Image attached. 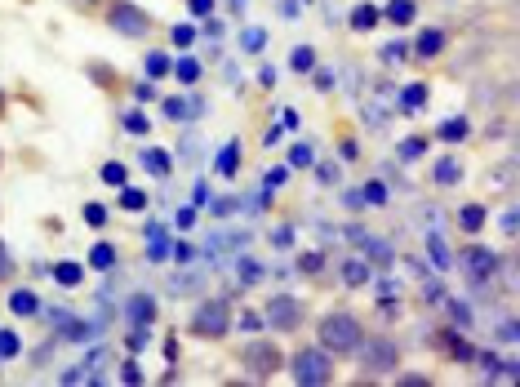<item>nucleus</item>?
Masks as SVG:
<instances>
[{
	"label": "nucleus",
	"instance_id": "34",
	"mask_svg": "<svg viewBox=\"0 0 520 387\" xmlns=\"http://www.w3.org/2000/svg\"><path fill=\"white\" fill-rule=\"evenodd\" d=\"M143 170L156 174V178H169V174H174V156H169L165 147H147V152H143Z\"/></svg>",
	"mask_w": 520,
	"mask_h": 387
},
{
	"label": "nucleus",
	"instance_id": "16",
	"mask_svg": "<svg viewBox=\"0 0 520 387\" xmlns=\"http://www.w3.org/2000/svg\"><path fill=\"white\" fill-rule=\"evenodd\" d=\"M378 27H383V5H378V0H356V5L347 9V32L369 36V32H378Z\"/></svg>",
	"mask_w": 520,
	"mask_h": 387
},
{
	"label": "nucleus",
	"instance_id": "36",
	"mask_svg": "<svg viewBox=\"0 0 520 387\" xmlns=\"http://www.w3.org/2000/svg\"><path fill=\"white\" fill-rule=\"evenodd\" d=\"M98 183H103V187L129 183V165H125V161H103V165H98Z\"/></svg>",
	"mask_w": 520,
	"mask_h": 387
},
{
	"label": "nucleus",
	"instance_id": "5",
	"mask_svg": "<svg viewBox=\"0 0 520 387\" xmlns=\"http://www.w3.org/2000/svg\"><path fill=\"white\" fill-rule=\"evenodd\" d=\"M352 365H356L360 379H392L400 365H405V347H400L396 334H378V330H369L365 334V343L356 347V356H352Z\"/></svg>",
	"mask_w": 520,
	"mask_h": 387
},
{
	"label": "nucleus",
	"instance_id": "51",
	"mask_svg": "<svg viewBox=\"0 0 520 387\" xmlns=\"http://www.w3.org/2000/svg\"><path fill=\"white\" fill-rule=\"evenodd\" d=\"M0 165H5V143H0Z\"/></svg>",
	"mask_w": 520,
	"mask_h": 387
},
{
	"label": "nucleus",
	"instance_id": "49",
	"mask_svg": "<svg viewBox=\"0 0 520 387\" xmlns=\"http://www.w3.org/2000/svg\"><path fill=\"white\" fill-rule=\"evenodd\" d=\"M272 245H276V250L280 245H289V227H276V232H272Z\"/></svg>",
	"mask_w": 520,
	"mask_h": 387
},
{
	"label": "nucleus",
	"instance_id": "37",
	"mask_svg": "<svg viewBox=\"0 0 520 387\" xmlns=\"http://www.w3.org/2000/svg\"><path fill=\"white\" fill-rule=\"evenodd\" d=\"M18 356H23V334L5 325V330H0V365H5V361H18Z\"/></svg>",
	"mask_w": 520,
	"mask_h": 387
},
{
	"label": "nucleus",
	"instance_id": "44",
	"mask_svg": "<svg viewBox=\"0 0 520 387\" xmlns=\"http://www.w3.org/2000/svg\"><path fill=\"white\" fill-rule=\"evenodd\" d=\"M160 356H165V365H174V361L183 356V343H178V334H174V330L165 334V343H160Z\"/></svg>",
	"mask_w": 520,
	"mask_h": 387
},
{
	"label": "nucleus",
	"instance_id": "48",
	"mask_svg": "<svg viewBox=\"0 0 520 387\" xmlns=\"http://www.w3.org/2000/svg\"><path fill=\"white\" fill-rule=\"evenodd\" d=\"M9 112H14V94H9V89L0 85V125L9 121Z\"/></svg>",
	"mask_w": 520,
	"mask_h": 387
},
{
	"label": "nucleus",
	"instance_id": "11",
	"mask_svg": "<svg viewBox=\"0 0 520 387\" xmlns=\"http://www.w3.org/2000/svg\"><path fill=\"white\" fill-rule=\"evenodd\" d=\"M427 183L436 187V192H454V187H463L467 183V161L449 147V152H440L427 161Z\"/></svg>",
	"mask_w": 520,
	"mask_h": 387
},
{
	"label": "nucleus",
	"instance_id": "21",
	"mask_svg": "<svg viewBox=\"0 0 520 387\" xmlns=\"http://www.w3.org/2000/svg\"><path fill=\"white\" fill-rule=\"evenodd\" d=\"M200 76H205V63H200L192 49H183V58H174V76L169 81H178L183 89H196Z\"/></svg>",
	"mask_w": 520,
	"mask_h": 387
},
{
	"label": "nucleus",
	"instance_id": "2",
	"mask_svg": "<svg viewBox=\"0 0 520 387\" xmlns=\"http://www.w3.org/2000/svg\"><path fill=\"white\" fill-rule=\"evenodd\" d=\"M98 27H107L116 41H129V45H152V41H165V18H156L143 0H103Z\"/></svg>",
	"mask_w": 520,
	"mask_h": 387
},
{
	"label": "nucleus",
	"instance_id": "15",
	"mask_svg": "<svg viewBox=\"0 0 520 387\" xmlns=\"http://www.w3.org/2000/svg\"><path fill=\"white\" fill-rule=\"evenodd\" d=\"M472 134H476L472 116H467V112H458V116H445V121L432 129V143H445V147H463Z\"/></svg>",
	"mask_w": 520,
	"mask_h": 387
},
{
	"label": "nucleus",
	"instance_id": "18",
	"mask_svg": "<svg viewBox=\"0 0 520 387\" xmlns=\"http://www.w3.org/2000/svg\"><path fill=\"white\" fill-rule=\"evenodd\" d=\"M338 281H343V290H365V285L374 281V267L360 254H347L338 263Z\"/></svg>",
	"mask_w": 520,
	"mask_h": 387
},
{
	"label": "nucleus",
	"instance_id": "13",
	"mask_svg": "<svg viewBox=\"0 0 520 387\" xmlns=\"http://www.w3.org/2000/svg\"><path fill=\"white\" fill-rule=\"evenodd\" d=\"M138 63H143V76H147V81H156V85H165V81L174 76V49H169V45H160V41L143 45Z\"/></svg>",
	"mask_w": 520,
	"mask_h": 387
},
{
	"label": "nucleus",
	"instance_id": "8",
	"mask_svg": "<svg viewBox=\"0 0 520 387\" xmlns=\"http://www.w3.org/2000/svg\"><path fill=\"white\" fill-rule=\"evenodd\" d=\"M427 347H432L436 356H445L449 365H476V352H480V347L472 343V339H467L454 321H449V325H440V330H432V334H427Z\"/></svg>",
	"mask_w": 520,
	"mask_h": 387
},
{
	"label": "nucleus",
	"instance_id": "22",
	"mask_svg": "<svg viewBox=\"0 0 520 387\" xmlns=\"http://www.w3.org/2000/svg\"><path fill=\"white\" fill-rule=\"evenodd\" d=\"M49 276H54L63 290H80V285H85V276H89V267L76 263V258H58V263L49 267Z\"/></svg>",
	"mask_w": 520,
	"mask_h": 387
},
{
	"label": "nucleus",
	"instance_id": "32",
	"mask_svg": "<svg viewBox=\"0 0 520 387\" xmlns=\"http://www.w3.org/2000/svg\"><path fill=\"white\" fill-rule=\"evenodd\" d=\"M80 218H85V227H94V232H107V227H112V210H107L103 201H85V205H80Z\"/></svg>",
	"mask_w": 520,
	"mask_h": 387
},
{
	"label": "nucleus",
	"instance_id": "6",
	"mask_svg": "<svg viewBox=\"0 0 520 387\" xmlns=\"http://www.w3.org/2000/svg\"><path fill=\"white\" fill-rule=\"evenodd\" d=\"M236 365L249 374V383H272L285 370V347H280V339L254 334V339H245L236 347Z\"/></svg>",
	"mask_w": 520,
	"mask_h": 387
},
{
	"label": "nucleus",
	"instance_id": "9",
	"mask_svg": "<svg viewBox=\"0 0 520 387\" xmlns=\"http://www.w3.org/2000/svg\"><path fill=\"white\" fill-rule=\"evenodd\" d=\"M449 27L445 23H423L418 32H414V41H409V58L414 63H423V67H432V63H440L445 54H449Z\"/></svg>",
	"mask_w": 520,
	"mask_h": 387
},
{
	"label": "nucleus",
	"instance_id": "47",
	"mask_svg": "<svg viewBox=\"0 0 520 387\" xmlns=\"http://www.w3.org/2000/svg\"><path fill=\"white\" fill-rule=\"evenodd\" d=\"M503 236H507V241L516 236V205H507V210H503Z\"/></svg>",
	"mask_w": 520,
	"mask_h": 387
},
{
	"label": "nucleus",
	"instance_id": "38",
	"mask_svg": "<svg viewBox=\"0 0 520 387\" xmlns=\"http://www.w3.org/2000/svg\"><path fill=\"white\" fill-rule=\"evenodd\" d=\"M125 94L138 103V107H147V103H156V81H147V76H138V81H129Z\"/></svg>",
	"mask_w": 520,
	"mask_h": 387
},
{
	"label": "nucleus",
	"instance_id": "23",
	"mask_svg": "<svg viewBox=\"0 0 520 387\" xmlns=\"http://www.w3.org/2000/svg\"><path fill=\"white\" fill-rule=\"evenodd\" d=\"M294 267H298L303 281H320V276L329 272V254H325V250H298Z\"/></svg>",
	"mask_w": 520,
	"mask_h": 387
},
{
	"label": "nucleus",
	"instance_id": "35",
	"mask_svg": "<svg viewBox=\"0 0 520 387\" xmlns=\"http://www.w3.org/2000/svg\"><path fill=\"white\" fill-rule=\"evenodd\" d=\"M152 321H156L152 294H134V299H129V325H152Z\"/></svg>",
	"mask_w": 520,
	"mask_h": 387
},
{
	"label": "nucleus",
	"instance_id": "1",
	"mask_svg": "<svg viewBox=\"0 0 520 387\" xmlns=\"http://www.w3.org/2000/svg\"><path fill=\"white\" fill-rule=\"evenodd\" d=\"M365 334H369V321L360 316L352 303H334V307H325L316 321H312V339H316L334 361H352L356 356V347L365 343Z\"/></svg>",
	"mask_w": 520,
	"mask_h": 387
},
{
	"label": "nucleus",
	"instance_id": "39",
	"mask_svg": "<svg viewBox=\"0 0 520 387\" xmlns=\"http://www.w3.org/2000/svg\"><path fill=\"white\" fill-rule=\"evenodd\" d=\"M289 165H294V170L316 165V147H312V143H294V147H289Z\"/></svg>",
	"mask_w": 520,
	"mask_h": 387
},
{
	"label": "nucleus",
	"instance_id": "10",
	"mask_svg": "<svg viewBox=\"0 0 520 387\" xmlns=\"http://www.w3.org/2000/svg\"><path fill=\"white\" fill-rule=\"evenodd\" d=\"M454 258H458L463 276H472V281H489V276H498V263H503V258L494 254V250H485V245H480V236L463 241Z\"/></svg>",
	"mask_w": 520,
	"mask_h": 387
},
{
	"label": "nucleus",
	"instance_id": "25",
	"mask_svg": "<svg viewBox=\"0 0 520 387\" xmlns=\"http://www.w3.org/2000/svg\"><path fill=\"white\" fill-rule=\"evenodd\" d=\"M427 152H432V134H409V138H400V147H396V156L405 165L427 161Z\"/></svg>",
	"mask_w": 520,
	"mask_h": 387
},
{
	"label": "nucleus",
	"instance_id": "14",
	"mask_svg": "<svg viewBox=\"0 0 520 387\" xmlns=\"http://www.w3.org/2000/svg\"><path fill=\"white\" fill-rule=\"evenodd\" d=\"M5 307H9V316H14V321H23V316H27V321H36L40 312H45V299H40L32 285L14 281V285H9V294H5Z\"/></svg>",
	"mask_w": 520,
	"mask_h": 387
},
{
	"label": "nucleus",
	"instance_id": "24",
	"mask_svg": "<svg viewBox=\"0 0 520 387\" xmlns=\"http://www.w3.org/2000/svg\"><path fill=\"white\" fill-rule=\"evenodd\" d=\"M116 125H120V134H129V138H147V134H152V116H147L143 107H125V112H116Z\"/></svg>",
	"mask_w": 520,
	"mask_h": 387
},
{
	"label": "nucleus",
	"instance_id": "17",
	"mask_svg": "<svg viewBox=\"0 0 520 387\" xmlns=\"http://www.w3.org/2000/svg\"><path fill=\"white\" fill-rule=\"evenodd\" d=\"M418 18H423V5H418V0H387V5H383V23L396 27V32L418 27Z\"/></svg>",
	"mask_w": 520,
	"mask_h": 387
},
{
	"label": "nucleus",
	"instance_id": "50",
	"mask_svg": "<svg viewBox=\"0 0 520 387\" xmlns=\"http://www.w3.org/2000/svg\"><path fill=\"white\" fill-rule=\"evenodd\" d=\"M245 45H249V49H258V45H263V32H258V27H254V32H245Z\"/></svg>",
	"mask_w": 520,
	"mask_h": 387
},
{
	"label": "nucleus",
	"instance_id": "30",
	"mask_svg": "<svg viewBox=\"0 0 520 387\" xmlns=\"http://www.w3.org/2000/svg\"><path fill=\"white\" fill-rule=\"evenodd\" d=\"M23 276V263L14 258V250H9V241L0 236V290H9L14 281Z\"/></svg>",
	"mask_w": 520,
	"mask_h": 387
},
{
	"label": "nucleus",
	"instance_id": "42",
	"mask_svg": "<svg viewBox=\"0 0 520 387\" xmlns=\"http://www.w3.org/2000/svg\"><path fill=\"white\" fill-rule=\"evenodd\" d=\"M147 343H152V339H147V325H129V330H125V352H129V356H138Z\"/></svg>",
	"mask_w": 520,
	"mask_h": 387
},
{
	"label": "nucleus",
	"instance_id": "29",
	"mask_svg": "<svg viewBox=\"0 0 520 387\" xmlns=\"http://www.w3.org/2000/svg\"><path fill=\"white\" fill-rule=\"evenodd\" d=\"M316 45H294L289 49V72H298V76H312L316 72Z\"/></svg>",
	"mask_w": 520,
	"mask_h": 387
},
{
	"label": "nucleus",
	"instance_id": "45",
	"mask_svg": "<svg viewBox=\"0 0 520 387\" xmlns=\"http://www.w3.org/2000/svg\"><path fill=\"white\" fill-rule=\"evenodd\" d=\"M187 9H192V18H214V9H218V0H183Z\"/></svg>",
	"mask_w": 520,
	"mask_h": 387
},
{
	"label": "nucleus",
	"instance_id": "7",
	"mask_svg": "<svg viewBox=\"0 0 520 387\" xmlns=\"http://www.w3.org/2000/svg\"><path fill=\"white\" fill-rule=\"evenodd\" d=\"M263 325L280 334V339H298L307 325H312V307L298 299V294H272V299L263 303Z\"/></svg>",
	"mask_w": 520,
	"mask_h": 387
},
{
	"label": "nucleus",
	"instance_id": "43",
	"mask_svg": "<svg viewBox=\"0 0 520 387\" xmlns=\"http://www.w3.org/2000/svg\"><path fill=\"white\" fill-rule=\"evenodd\" d=\"M72 14H80V18H98V9H103V0H63Z\"/></svg>",
	"mask_w": 520,
	"mask_h": 387
},
{
	"label": "nucleus",
	"instance_id": "26",
	"mask_svg": "<svg viewBox=\"0 0 520 387\" xmlns=\"http://www.w3.org/2000/svg\"><path fill=\"white\" fill-rule=\"evenodd\" d=\"M427 103H432V85L427 81H409V85L400 89V107L414 116V112H427Z\"/></svg>",
	"mask_w": 520,
	"mask_h": 387
},
{
	"label": "nucleus",
	"instance_id": "4",
	"mask_svg": "<svg viewBox=\"0 0 520 387\" xmlns=\"http://www.w3.org/2000/svg\"><path fill=\"white\" fill-rule=\"evenodd\" d=\"M232 330H236V307H232V299H218V294L192 303V312L183 321V334L209 347H223L232 339Z\"/></svg>",
	"mask_w": 520,
	"mask_h": 387
},
{
	"label": "nucleus",
	"instance_id": "41",
	"mask_svg": "<svg viewBox=\"0 0 520 387\" xmlns=\"http://www.w3.org/2000/svg\"><path fill=\"white\" fill-rule=\"evenodd\" d=\"M360 196H365V205H374V210L392 201V196H387V183H378V178H374V183H365V187H360Z\"/></svg>",
	"mask_w": 520,
	"mask_h": 387
},
{
	"label": "nucleus",
	"instance_id": "31",
	"mask_svg": "<svg viewBox=\"0 0 520 387\" xmlns=\"http://www.w3.org/2000/svg\"><path fill=\"white\" fill-rule=\"evenodd\" d=\"M165 45H169L174 54L192 49V45H196V27H192V23H174V27H165Z\"/></svg>",
	"mask_w": 520,
	"mask_h": 387
},
{
	"label": "nucleus",
	"instance_id": "52",
	"mask_svg": "<svg viewBox=\"0 0 520 387\" xmlns=\"http://www.w3.org/2000/svg\"><path fill=\"white\" fill-rule=\"evenodd\" d=\"M0 214H5V205H0Z\"/></svg>",
	"mask_w": 520,
	"mask_h": 387
},
{
	"label": "nucleus",
	"instance_id": "19",
	"mask_svg": "<svg viewBox=\"0 0 520 387\" xmlns=\"http://www.w3.org/2000/svg\"><path fill=\"white\" fill-rule=\"evenodd\" d=\"M116 263H120V250H116V241H107V236H98L89 245V254H85L89 272H116Z\"/></svg>",
	"mask_w": 520,
	"mask_h": 387
},
{
	"label": "nucleus",
	"instance_id": "20",
	"mask_svg": "<svg viewBox=\"0 0 520 387\" xmlns=\"http://www.w3.org/2000/svg\"><path fill=\"white\" fill-rule=\"evenodd\" d=\"M116 210H125V214H147V210H152V192H147V187H134V183H120Z\"/></svg>",
	"mask_w": 520,
	"mask_h": 387
},
{
	"label": "nucleus",
	"instance_id": "28",
	"mask_svg": "<svg viewBox=\"0 0 520 387\" xmlns=\"http://www.w3.org/2000/svg\"><path fill=\"white\" fill-rule=\"evenodd\" d=\"M334 147H338V161L343 165H360V138H356V129H334Z\"/></svg>",
	"mask_w": 520,
	"mask_h": 387
},
{
	"label": "nucleus",
	"instance_id": "12",
	"mask_svg": "<svg viewBox=\"0 0 520 387\" xmlns=\"http://www.w3.org/2000/svg\"><path fill=\"white\" fill-rule=\"evenodd\" d=\"M489 201H463L458 210H454V232L463 236V241H472V236H485L489 232Z\"/></svg>",
	"mask_w": 520,
	"mask_h": 387
},
{
	"label": "nucleus",
	"instance_id": "33",
	"mask_svg": "<svg viewBox=\"0 0 520 387\" xmlns=\"http://www.w3.org/2000/svg\"><path fill=\"white\" fill-rule=\"evenodd\" d=\"M240 156H245V147H240V138H232V143L218 152V178H236V174H240Z\"/></svg>",
	"mask_w": 520,
	"mask_h": 387
},
{
	"label": "nucleus",
	"instance_id": "46",
	"mask_svg": "<svg viewBox=\"0 0 520 387\" xmlns=\"http://www.w3.org/2000/svg\"><path fill=\"white\" fill-rule=\"evenodd\" d=\"M120 383H143V370H138V356H129L120 365Z\"/></svg>",
	"mask_w": 520,
	"mask_h": 387
},
{
	"label": "nucleus",
	"instance_id": "27",
	"mask_svg": "<svg viewBox=\"0 0 520 387\" xmlns=\"http://www.w3.org/2000/svg\"><path fill=\"white\" fill-rule=\"evenodd\" d=\"M85 76H89L94 85L103 89V94H112V98H116L120 89H125V81H120V76L112 72V67H107V63H85Z\"/></svg>",
	"mask_w": 520,
	"mask_h": 387
},
{
	"label": "nucleus",
	"instance_id": "40",
	"mask_svg": "<svg viewBox=\"0 0 520 387\" xmlns=\"http://www.w3.org/2000/svg\"><path fill=\"white\" fill-rule=\"evenodd\" d=\"M392 383H396V387H414V383H418V387H432L436 379H432V374H423V370H405V365H400L396 374H392Z\"/></svg>",
	"mask_w": 520,
	"mask_h": 387
},
{
	"label": "nucleus",
	"instance_id": "3",
	"mask_svg": "<svg viewBox=\"0 0 520 387\" xmlns=\"http://www.w3.org/2000/svg\"><path fill=\"white\" fill-rule=\"evenodd\" d=\"M338 370H343V361H334L316 339H298V343L285 352V379L294 387H334L338 383Z\"/></svg>",
	"mask_w": 520,
	"mask_h": 387
}]
</instances>
